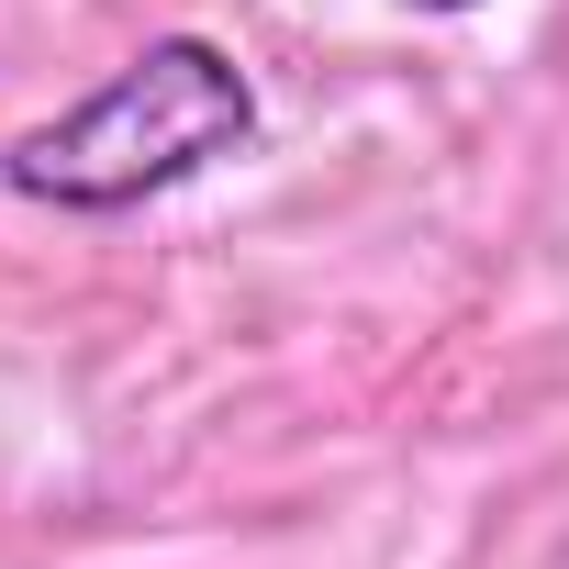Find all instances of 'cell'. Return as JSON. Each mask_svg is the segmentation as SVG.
Here are the masks:
<instances>
[{
    "label": "cell",
    "mask_w": 569,
    "mask_h": 569,
    "mask_svg": "<svg viewBox=\"0 0 569 569\" xmlns=\"http://www.w3.org/2000/svg\"><path fill=\"white\" fill-rule=\"evenodd\" d=\"M257 134V90L212 34H157L134 68H112L90 101H68L57 123L12 134L0 179L57 212H134L179 179H201L212 157H234Z\"/></svg>",
    "instance_id": "cell-1"
},
{
    "label": "cell",
    "mask_w": 569,
    "mask_h": 569,
    "mask_svg": "<svg viewBox=\"0 0 569 569\" xmlns=\"http://www.w3.org/2000/svg\"><path fill=\"white\" fill-rule=\"evenodd\" d=\"M413 12H469V0H413Z\"/></svg>",
    "instance_id": "cell-2"
}]
</instances>
